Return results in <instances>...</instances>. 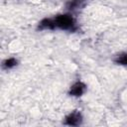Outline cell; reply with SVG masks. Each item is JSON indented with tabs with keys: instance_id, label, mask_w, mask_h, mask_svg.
Instances as JSON below:
<instances>
[{
	"instance_id": "1",
	"label": "cell",
	"mask_w": 127,
	"mask_h": 127,
	"mask_svg": "<svg viewBox=\"0 0 127 127\" xmlns=\"http://www.w3.org/2000/svg\"><path fill=\"white\" fill-rule=\"evenodd\" d=\"M55 28H59L66 31H75L76 25L73 17L69 14H61L53 18Z\"/></svg>"
},
{
	"instance_id": "2",
	"label": "cell",
	"mask_w": 127,
	"mask_h": 127,
	"mask_svg": "<svg viewBox=\"0 0 127 127\" xmlns=\"http://www.w3.org/2000/svg\"><path fill=\"white\" fill-rule=\"evenodd\" d=\"M82 122V116L79 112L73 111L70 114H68L64 119V124L68 126H78Z\"/></svg>"
},
{
	"instance_id": "3",
	"label": "cell",
	"mask_w": 127,
	"mask_h": 127,
	"mask_svg": "<svg viewBox=\"0 0 127 127\" xmlns=\"http://www.w3.org/2000/svg\"><path fill=\"white\" fill-rule=\"evenodd\" d=\"M86 89V86L83 82L81 81H76L74 82L70 88H69V91H68V94L71 95V96H75V97H78V96H81L84 91Z\"/></svg>"
},
{
	"instance_id": "4",
	"label": "cell",
	"mask_w": 127,
	"mask_h": 127,
	"mask_svg": "<svg viewBox=\"0 0 127 127\" xmlns=\"http://www.w3.org/2000/svg\"><path fill=\"white\" fill-rule=\"evenodd\" d=\"M39 29L40 30H47V29L48 30H54V29H56L53 19H51V18L43 19L39 23Z\"/></svg>"
},
{
	"instance_id": "5",
	"label": "cell",
	"mask_w": 127,
	"mask_h": 127,
	"mask_svg": "<svg viewBox=\"0 0 127 127\" xmlns=\"http://www.w3.org/2000/svg\"><path fill=\"white\" fill-rule=\"evenodd\" d=\"M87 0H70L67 2L66 4V8L68 10H71V11H74V10H77L81 7H83V5L85 4Z\"/></svg>"
},
{
	"instance_id": "6",
	"label": "cell",
	"mask_w": 127,
	"mask_h": 127,
	"mask_svg": "<svg viewBox=\"0 0 127 127\" xmlns=\"http://www.w3.org/2000/svg\"><path fill=\"white\" fill-rule=\"evenodd\" d=\"M17 60L16 59H14V58H10V59H7L6 61H4V63H3V66L5 67V68H13L14 66H16L17 65Z\"/></svg>"
},
{
	"instance_id": "7",
	"label": "cell",
	"mask_w": 127,
	"mask_h": 127,
	"mask_svg": "<svg viewBox=\"0 0 127 127\" xmlns=\"http://www.w3.org/2000/svg\"><path fill=\"white\" fill-rule=\"evenodd\" d=\"M114 62L118 64L127 65V53H124V54H121V55L117 56L116 59L114 60Z\"/></svg>"
}]
</instances>
